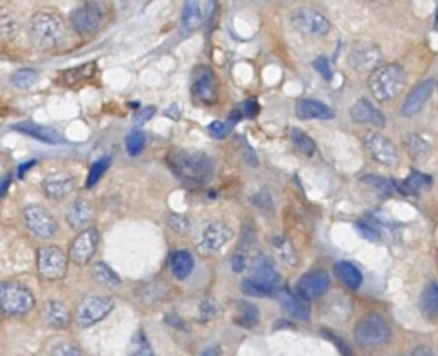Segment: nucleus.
<instances>
[{
  "label": "nucleus",
  "instance_id": "nucleus-23",
  "mask_svg": "<svg viewBox=\"0 0 438 356\" xmlns=\"http://www.w3.org/2000/svg\"><path fill=\"white\" fill-rule=\"evenodd\" d=\"M296 115L299 119H317V120H330L334 119V112L327 105L320 103L317 100H299L296 103Z\"/></svg>",
  "mask_w": 438,
  "mask_h": 356
},
{
  "label": "nucleus",
  "instance_id": "nucleus-25",
  "mask_svg": "<svg viewBox=\"0 0 438 356\" xmlns=\"http://www.w3.org/2000/svg\"><path fill=\"white\" fill-rule=\"evenodd\" d=\"M430 188H432V177L421 172H410V176L403 183H395V189H398L402 195H419Z\"/></svg>",
  "mask_w": 438,
  "mask_h": 356
},
{
  "label": "nucleus",
  "instance_id": "nucleus-5",
  "mask_svg": "<svg viewBox=\"0 0 438 356\" xmlns=\"http://www.w3.org/2000/svg\"><path fill=\"white\" fill-rule=\"evenodd\" d=\"M391 328L379 314H369L355 327V340L362 348H378L390 340Z\"/></svg>",
  "mask_w": 438,
  "mask_h": 356
},
{
  "label": "nucleus",
  "instance_id": "nucleus-31",
  "mask_svg": "<svg viewBox=\"0 0 438 356\" xmlns=\"http://www.w3.org/2000/svg\"><path fill=\"white\" fill-rule=\"evenodd\" d=\"M259 321V312L250 302H238L237 313H235V324L243 328L256 327Z\"/></svg>",
  "mask_w": 438,
  "mask_h": 356
},
{
  "label": "nucleus",
  "instance_id": "nucleus-50",
  "mask_svg": "<svg viewBox=\"0 0 438 356\" xmlns=\"http://www.w3.org/2000/svg\"><path fill=\"white\" fill-rule=\"evenodd\" d=\"M214 314H216V306L212 304V302H209V301L200 302V314H199V320L200 321L211 320V318L214 316Z\"/></svg>",
  "mask_w": 438,
  "mask_h": 356
},
{
  "label": "nucleus",
  "instance_id": "nucleus-29",
  "mask_svg": "<svg viewBox=\"0 0 438 356\" xmlns=\"http://www.w3.org/2000/svg\"><path fill=\"white\" fill-rule=\"evenodd\" d=\"M193 266H195V261L188 251H176L171 256V271L178 280L188 278Z\"/></svg>",
  "mask_w": 438,
  "mask_h": 356
},
{
  "label": "nucleus",
  "instance_id": "nucleus-20",
  "mask_svg": "<svg viewBox=\"0 0 438 356\" xmlns=\"http://www.w3.org/2000/svg\"><path fill=\"white\" fill-rule=\"evenodd\" d=\"M350 115L355 122L369 124V126L384 127L386 126V117L376 108L369 100H359L350 109Z\"/></svg>",
  "mask_w": 438,
  "mask_h": 356
},
{
  "label": "nucleus",
  "instance_id": "nucleus-44",
  "mask_svg": "<svg viewBox=\"0 0 438 356\" xmlns=\"http://www.w3.org/2000/svg\"><path fill=\"white\" fill-rule=\"evenodd\" d=\"M357 228H359L362 237L367 238V240H371V242L379 240V235H381L379 228L372 221H367V219H360V221L357 222Z\"/></svg>",
  "mask_w": 438,
  "mask_h": 356
},
{
  "label": "nucleus",
  "instance_id": "nucleus-37",
  "mask_svg": "<svg viewBox=\"0 0 438 356\" xmlns=\"http://www.w3.org/2000/svg\"><path fill=\"white\" fill-rule=\"evenodd\" d=\"M37 81H39V73H37L35 70H32V68L18 70L16 73L11 77V82H13L16 87H20V89H30Z\"/></svg>",
  "mask_w": 438,
  "mask_h": 356
},
{
  "label": "nucleus",
  "instance_id": "nucleus-53",
  "mask_svg": "<svg viewBox=\"0 0 438 356\" xmlns=\"http://www.w3.org/2000/svg\"><path fill=\"white\" fill-rule=\"evenodd\" d=\"M413 356H437L435 351L428 346H417L416 350L413 351Z\"/></svg>",
  "mask_w": 438,
  "mask_h": 356
},
{
  "label": "nucleus",
  "instance_id": "nucleus-12",
  "mask_svg": "<svg viewBox=\"0 0 438 356\" xmlns=\"http://www.w3.org/2000/svg\"><path fill=\"white\" fill-rule=\"evenodd\" d=\"M100 244V231L96 228H87L80 231V235L70 245V261L75 264L89 263L91 257L96 252Z\"/></svg>",
  "mask_w": 438,
  "mask_h": 356
},
{
  "label": "nucleus",
  "instance_id": "nucleus-54",
  "mask_svg": "<svg viewBox=\"0 0 438 356\" xmlns=\"http://www.w3.org/2000/svg\"><path fill=\"white\" fill-rule=\"evenodd\" d=\"M9 181H11V176H6V177H2V179H0V196L6 195L7 188H9Z\"/></svg>",
  "mask_w": 438,
  "mask_h": 356
},
{
  "label": "nucleus",
  "instance_id": "nucleus-28",
  "mask_svg": "<svg viewBox=\"0 0 438 356\" xmlns=\"http://www.w3.org/2000/svg\"><path fill=\"white\" fill-rule=\"evenodd\" d=\"M14 129L23 132V134H28V136H32V138L39 139V141L51 143V145H59V143H64V139L61 138V134H58V132L47 127H40V126H37V124L25 122V124H20V126H16Z\"/></svg>",
  "mask_w": 438,
  "mask_h": 356
},
{
  "label": "nucleus",
  "instance_id": "nucleus-36",
  "mask_svg": "<svg viewBox=\"0 0 438 356\" xmlns=\"http://www.w3.org/2000/svg\"><path fill=\"white\" fill-rule=\"evenodd\" d=\"M272 244H273V251H275L277 256H279V259L284 261V263L289 264V266H294L296 254L294 251H292L291 244H289L284 237H275L272 240Z\"/></svg>",
  "mask_w": 438,
  "mask_h": 356
},
{
  "label": "nucleus",
  "instance_id": "nucleus-43",
  "mask_svg": "<svg viewBox=\"0 0 438 356\" xmlns=\"http://www.w3.org/2000/svg\"><path fill=\"white\" fill-rule=\"evenodd\" d=\"M258 112H259V106L256 101H246V103L240 105L238 108H235L230 122H234V120H237V119H243V117H246V119H253Z\"/></svg>",
  "mask_w": 438,
  "mask_h": 356
},
{
  "label": "nucleus",
  "instance_id": "nucleus-47",
  "mask_svg": "<svg viewBox=\"0 0 438 356\" xmlns=\"http://www.w3.org/2000/svg\"><path fill=\"white\" fill-rule=\"evenodd\" d=\"M253 203L256 207H259V209L263 210H272L273 209V200H272V195H270L268 191H259L256 193V195L253 196Z\"/></svg>",
  "mask_w": 438,
  "mask_h": 356
},
{
  "label": "nucleus",
  "instance_id": "nucleus-30",
  "mask_svg": "<svg viewBox=\"0 0 438 356\" xmlns=\"http://www.w3.org/2000/svg\"><path fill=\"white\" fill-rule=\"evenodd\" d=\"M202 25V13L200 7L195 0H186L185 9H183V18H181V26L183 32L190 33L193 30H197Z\"/></svg>",
  "mask_w": 438,
  "mask_h": 356
},
{
  "label": "nucleus",
  "instance_id": "nucleus-7",
  "mask_svg": "<svg viewBox=\"0 0 438 356\" xmlns=\"http://www.w3.org/2000/svg\"><path fill=\"white\" fill-rule=\"evenodd\" d=\"M37 268L45 280H61L67 276L68 257L56 245L42 247L37 252Z\"/></svg>",
  "mask_w": 438,
  "mask_h": 356
},
{
  "label": "nucleus",
  "instance_id": "nucleus-34",
  "mask_svg": "<svg viewBox=\"0 0 438 356\" xmlns=\"http://www.w3.org/2000/svg\"><path fill=\"white\" fill-rule=\"evenodd\" d=\"M129 356H155L154 348L143 331H138L132 336L129 344Z\"/></svg>",
  "mask_w": 438,
  "mask_h": 356
},
{
  "label": "nucleus",
  "instance_id": "nucleus-24",
  "mask_svg": "<svg viewBox=\"0 0 438 356\" xmlns=\"http://www.w3.org/2000/svg\"><path fill=\"white\" fill-rule=\"evenodd\" d=\"M44 320L49 327L52 328H64L70 324V312L67 306L59 301H47L44 306Z\"/></svg>",
  "mask_w": 438,
  "mask_h": 356
},
{
  "label": "nucleus",
  "instance_id": "nucleus-55",
  "mask_svg": "<svg viewBox=\"0 0 438 356\" xmlns=\"http://www.w3.org/2000/svg\"><path fill=\"white\" fill-rule=\"evenodd\" d=\"M33 165H35V160H32V162H26V164H23L21 167H20V170H18V177H23V176H25V172H26V170H30V169H32Z\"/></svg>",
  "mask_w": 438,
  "mask_h": 356
},
{
  "label": "nucleus",
  "instance_id": "nucleus-13",
  "mask_svg": "<svg viewBox=\"0 0 438 356\" xmlns=\"http://www.w3.org/2000/svg\"><path fill=\"white\" fill-rule=\"evenodd\" d=\"M329 275H327L325 271L317 270L301 276L296 289H298L299 297H303L304 301H306V299H317L320 295L325 294L327 289H329Z\"/></svg>",
  "mask_w": 438,
  "mask_h": 356
},
{
  "label": "nucleus",
  "instance_id": "nucleus-39",
  "mask_svg": "<svg viewBox=\"0 0 438 356\" xmlns=\"http://www.w3.org/2000/svg\"><path fill=\"white\" fill-rule=\"evenodd\" d=\"M16 20L9 11H0V39H9L16 33Z\"/></svg>",
  "mask_w": 438,
  "mask_h": 356
},
{
  "label": "nucleus",
  "instance_id": "nucleus-19",
  "mask_svg": "<svg viewBox=\"0 0 438 356\" xmlns=\"http://www.w3.org/2000/svg\"><path fill=\"white\" fill-rule=\"evenodd\" d=\"M93 218H94L93 203H91L89 200L83 198L75 200L67 212L68 225L77 231H83L89 228V225L93 222Z\"/></svg>",
  "mask_w": 438,
  "mask_h": 356
},
{
  "label": "nucleus",
  "instance_id": "nucleus-2",
  "mask_svg": "<svg viewBox=\"0 0 438 356\" xmlns=\"http://www.w3.org/2000/svg\"><path fill=\"white\" fill-rule=\"evenodd\" d=\"M32 40L40 51H52L63 44L67 37V26L58 14L37 13L30 23Z\"/></svg>",
  "mask_w": 438,
  "mask_h": 356
},
{
  "label": "nucleus",
  "instance_id": "nucleus-27",
  "mask_svg": "<svg viewBox=\"0 0 438 356\" xmlns=\"http://www.w3.org/2000/svg\"><path fill=\"white\" fill-rule=\"evenodd\" d=\"M419 308L421 313L430 320L438 318V283L430 282L422 290L421 299H419Z\"/></svg>",
  "mask_w": 438,
  "mask_h": 356
},
{
  "label": "nucleus",
  "instance_id": "nucleus-16",
  "mask_svg": "<svg viewBox=\"0 0 438 356\" xmlns=\"http://www.w3.org/2000/svg\"><path fill=\"white\" fill-rule=\"evenodd\" d=\"M381 61V51L378 45L360 42L353 45L352 52H350L348 63L350 66L357 68V70H367V68L376 66Z\"/></svg>",
  "mask_w": 438,
  "mask_h": 356
},
{
  "label": "nucleus",
  "instance_id": "nucleus-52",
  "mask_svg": "<svg viewBox=\"0 0 438 356\" xmlns=\"http://www.w3.org/2000/svg\"><path fill=\"white\" fill-rule=\"evenodd\" d=\"M231 268H234V271H237V273H242L243 270H246V268H247V256H246V254H242V252L235 254L234 259H231Z\"/></svg>",
  "mask_w": 438,
  "mask_h": 356
},
{
  "label": "nucleus",
  "instance_id": "nucleus-41",
  "mask_svg": "<svg viewBox=\"0 0 438 356\" xmlns=\"http://www.w3.org/2000/svg\"><path fill=\"white\" fill-rule=\"evenodd\" d=\"M108 165H110V158L105 157V158H101V160H98L96 164L91 167L89 177H87V188H93L94 184L101 179V176L106 172Z\"/></svg>",
  "mask_w": 438,
  "mask_h": 356
},
{
  "label": "nucleus",
  "instance_id": "nucleus-8",
  "mask_svg": "<svg viewBox=\"0 0 438 356\" xmlns=\"http://www.w3.org/2000/svg\"><path fill=\"white\" fill-rule=\"evenodd\" d=\"M23 221L32 235L42 240H49L58 231V222L49 210L40 206H28L23 210Z\"/></svg>",
  "mask_w": 438,
  "mask_h": 356
},
{
  "label": "nucleus",
  "instance_id": "nucleus-22",
  "mask_svg": "<svg viewBox=\"0 0 438 356\" xmlns=\"http://www.w3.org/2000/svg\"><path fill=\"white\" fill-rule=\"evenodd\" d=\"M275 297L279 299L282 308H284L289 314H292L294 318H299V320L303 321H306L308 318H310V306H308L306 301H304L303 297H299V295L292 294L291 290L282 287Z\"/></svg>",
  "mask_w": 438,
  "mask_h": 356
},
{
  "label": "nucleus",
  "instance_id": "nucleus-14",
  "mask_svg": "<svg viewBox=\"0 0 438 356\" xmlns=\"http://www.w3.org/2000/svg\"><path fill=\"white\" fill-rule=\"evenodd\" d=\"M103 20L101 9L96 4H87L71 14V25L80 35H89L100 28Z\"/></svg>",
  "mask_w": 438,
  "mask_h": 356
},
{
  "label": "nucleus",
  "instance_id": "nucleus-17",
  "mask_svg": "<svg viewBox=\"0 0 438 356\" xmlns=\"http://www.w3.org/2000/svg\"><path fill=\"white\" fill-rule=\"evenodd\" d=\"M249 278H253L254 282L261 283V285L268 287V289L273 290H279L282 289V276L280 273L273 268V264L270 263V259L266 256H259L256 259V263H254V270L253 275L249 276Z\"/></svg>",
  "mask_w": 438,
  "mask_h": 356
},
{
  "label": "nucleus",
  "instance_id": "nucleus-56",
  "mask_svg": "<svg viewBox=\"0 0 438 356\" xmlns=\"http://www.w3.org/2000/svg\"><path fill=\"white\" fill-rule=\"evenodd\" d=\"M218 355H219V350L216 346H212V348H207V350H205L200 356H218Z\"/></svg>",
  "mask_w": 438,
  "mask_h": 356
},
{
  "label": "nucleus",
  "instance_id": "nucleus-42",
  "mask_svg": "<svg viewBox=\"0 0 438 356\" xmlns=\"http://www.w3.org/2000/svg\"><path fill=\"white\" fill-rule=\"evenodd\" d=\"M362 181L371 186H374L376 189H379L381 193H393L395 191V183L393 179H384V177L379 176H364Z\"/></svg>",
  "mask_w": 438,
  "mask_h": 356
},
{
  "label": "nucleus",
  "instance_id": "nucleus-46",
  "mask_svg": "<svg viewBox=\"0 0 438 356\" xmlns=\"http://www.w3.org/2000/svg\"><path fill=\"white\" fill-rule=\"evenodd\" d=\"M80 348L74 343H58L52 348L51 356H80Z\"/></svg>",
  "mask_w": 438,
  "mask_h": 356
},
{
  "label": "nucleus",
  "instance_id": "nucleus-35",
  "mask_svg": "<svg viewBox=\"0 0 438 356\" xmlns=\"http://www.w3.org/2000/svg\"><path fill=\"white\" fill-rule=\"evenodd\" d=\"M291 141L294 143V146L298 148L303 155H306V157H311V155H315V150H317V146H315L313 139L310 138V136L306 134L304 131H301V129L294 127L291 129Z\"/></svg>",
  "mask_w": 438,
  "mask_h": 356
},
{
  "label": "nucleus",
  "instance_id": "nucleus-6",
  "mask_svg": "<svg viewBox=\"0 0 438 356\" xmlns=\"http://www.w3.org/2000/svg\"><path fill=\"white\" fill-rule=\"evenodd\" d=\"M115 302L105 295H89L80 302L75 320L80 327H91V325L98 324V321L105 320L110 313H112Z\"/></svg>",
  "mask_w": 438,
  "mask_h": 356
},
{
  "label": "nucleus",
  "instance_id": "nucleus-49",
  "mask_svg": "<svg viewBox=\"0 0 438 356\" xmlns=\"http://www.w3.org/2000/svg\"><path fill=\"white\" fill-rule=\"evenodd\" d=\"M313 66H315V70H317L318 73L325 78V81H330V78H333V70H330V63L327 58L320 56V58L315 59Z\"/></svg>",
  "mask_w": 438,
  "mask_h": 356
},
{
  "label": "nucleus",
  "instance_id": "nucleus-18",
  "mask_svg": "<svg viewBox=\"0 0 438 356\" xmlns=\"http://www.w3.org/2000/svg\"><path fill=\"white\" fill-rule=\"evenodd\" d=\"M45 196L49 200H54V202H59V200L67 198L71 191L75 189V179L68 174H56V176H49L45 177L44 184Z\"/></svg>",
  "mask_w": 438,
  "mask_h": 356
},
{
  "label": "nucleus",
  "instance_id": "nucleus-38",
  "mask_svg": "<svg viewBox=\"0 0 438 356\" xmlns=\"http://www.w3.org/2000/svg\"><path fill=\"white\" fill-rule=\"evenodd\" d=\"M144 145H146V134H144L143 131H139V129L132 131L131 134L125 138V148H127L129 155H132V157L139 155L141 151L144 150Z\"/></svg>",
  "mask_w": 438,
  "mask_h": 356
},
{
  "label": "nucleus",
  "instance_id": "nucleus-1",
  "mask_svg": "<svg viewBox=\"0 0 438 356\" xmlns=\"http://www.w3.org/2000/svg\"><path fill=\"white\" fill-rule=\"evenodd\" d=\"M169 167L178 177L190 184H204L212 176V162L200 151L173 150L167 157Z\"/></svg>",
  "mask_w": 438,
  "mask_h": 356
},
{
  "label": "nucleus",
  "instance_id": "nucleus-11",
  "mask_svg": "<svg viewBox=\"0 0 438 356\" xmlns=\"http://www.w3.org/2000/svg\"><path fill=\"white\" fill-rule=\"evenodd\" d=\"M292 25L311 37H323L329 33V20L313 7H299L292 14Z\"/></svg>",
  "mask_w": 438,
  "mask_h": 356
},
{
  "label": "nucleus",
  "instance_id": "nucleus-40",
  "mask_svg": "<svg viewBox=\"0 0 438 356\" xmlns=\"http://www.w3.org/2000/svg\"><path fill=\"white\" fill-rule=\"evenodd\" d=\"M242 290L249 295H259V297H261V295H277V290L268 289V287L254 282L253 278H243L242 280Z\"/></svg>",
  "mask_w": 438,
  "mask_h": 356
},
{
  "label": "nucleus",
  "instance_id": "nucleus-51",
  "mask_svg": "<svg viewBox=\"0 0 438 356\" xmlns=\"http://www.w3.org/2000/svg\"><path fill=\"white\" fill-rule=\"evenodd\" d=\"M323 334H325V337H329V339L333 340V343H336L338 350L341 351L342 355H345V356H353V355H352V350H350V346H348V344L345 343V340H342V339L339 340V337L334 336L333 332H330V331H323Z\"/></svg>",
  "mask_w": 438,
  "mask_h": 356
},
{
  "label": "nucleus",
  "instance_id": "nucleus-33",
  "mask_svg": "<svg viewBox=\"0 0 438 356\" xmlns=\"http://www.w3.org/2000/svg\"><path fill=\"white\" fill-rule=\"evenodd\" d=\"M403 146H405L409 157H413L414 160H422L428 155V145L417 134H407L403 138Z\"/></svg>",
  "mask_w": 438,
  "mask_h": 356
},
{
  "label": "nucleus",
  "instance_id": "nucleus-10",
  "mask_svg": "<svg viewBox=\"0 0 438 356\" xmlns=\"http://www.w3.org/2000/svg\"><path fill=\"white\" fill-rule=\"evenodd\" d=\"M231 237H234V231L230 226L221 221H212L200 231L197 245H199L200 252L216 254L231 240Z\"/></svg>",
  "mask_w": 438,
  "mask_h": 356
},
{
  "label": "nucleus",
  "instance_id": "nucleus-32",
  "mask_svg": "<svg viewBox=\"0 0 438 356\" xmlns=\"http://www.w3.org/2000/svg\"><path fill=\"white\" fill-rule=\"evenodd\" d=\"M93 276L96 282H100L101 285L105 287H117L120 283L119 275H117L108 264L103 263V261H100V263H96L93 266Z\"/></svg>",
  "mask_w": 438,
  "mask_h": 356
},
{
  "label": "nucleus",
  "instance_id": "nucleus-45",
  "mask_svg": "<svg viewBox=\"0 0 438 356\" xmlns=\"http://www.w3.org/2000/svg\"><path fill=\"white\" fill-rule=\"evenodd\" d=\"M209 134L216 139H224L231 131V122H221V120H214L212 124H209L207 127Z\"/></svg>",
  "mask_w": 438,
  "mask_h": 356
},
{
  "label": "nucleus",
  "instance_id": "nucleus-48",
  "mask_svg": "<svg viewBox=\"0 0 438 356\" xmlns=\"http://www.w3.org/2000/svg\"><path fill=\"white\" fill-rule=\"evenodd\" d=\"M169 225H171V228H173L174 231H178V233H186V231L190 230V221L185 218V215H180V214L171 215Z\"/></svg>",
  "mask_w": 438,
  "mask_h": 356
},
{
  "label": "nucleus",
  "instance_id": "nucleus-58",
  "mask_svg": "<svg viewBox=\"0 0 438 356\" xmlns=\"http://www.w3.org/2000/svg\"><path fill=\"white\" fill-rule=\"evenodd\" d=\"M376 2H390V0H376Z\"/></svg>",
  "mask_w": 438,
  "mask_h": 356
},
{
  "label": "nucleus",
  "instance_id": "nucleus-21",
  "mask_svg": "<svg viewBox=\"0 0 438 356\" xmlns=\"http://www.w3.org/2000/svg\"><path fill=\"white\" fill-rule=\"evenodd\" d=\"M433 87H435V82L433 81H425L422 84H419L416 89L410 93V96H407V100L403 101L402 105V115L410 119V117H416L421 108L425 106L426 101L430 100L433 93Z\"/></svg>",
  "mask_w": 438,
  "mask_h": 356
},
{
  "label": "nucleus",
  "instance_id": "nucleus-57",
  "mask_svg": "<svg viewBox=\"0 0 438 356\" xmlns=\"http://www.w3.org/2000/svg\"><path fill=\"white\" fill-rule=\"evenodd\" d=\"M275 2H279V4H287V2H291V0H275Z\"/></svg>",
  "mask_w": 438,
  "mask_h": 356
},
{
  "label": "nucleus",
  "instance_id": "nucleus-4",
  "mask_svg": "<svg viewBox=\"0 0 438 356\" xmlns=\"http://www.w3.org/2000/svg\"><path fill=\"white\" fill-rule=\"evenodd\" d=\"M35 306V297L28 287L18 282H0V312L6 314H26Z\"/></svg>",
  "mask_w": 438,
  "mask_h": 356
},
{
  "label": "nucleus",
  "instance_id": "nucleus-26",
  "mask_svg": "<svg viewBox=\"0 0 438 356\" xmlns=\"http://www.w3.org/2000/svg\"><path fill=\"white\" fill-rule=\"evenodd\" d=\"M334 273H336L338 278L352 290L360 289L364 276H362L360 270L355 264L348 263V261H339V263H336V266H334Z\"/></svg>",
  "mask_w": 438,
  "mask_h": 356
},
{
  "label": "nucleus",
  "instance_id": "nucleus-9",
  "mask_svg": "<svg viewBox=\"0 0 438 356\" xmlns=\"http://www.w3.org/2000/svg\"><path fill=\"white\" fill-rule=\"evenodd\" d=\"M364 143L369 153H371V157L374 158L376 162H379V164L388 165V167H395V165L400 164V153L397 146H395L390 139L384 138L383 134H379V132H365Z\"/></svg>",
  "mask_w": 438,
  "mask_h": 356
},
{
  "label": "nucleus",
  "instance_id": "nucleus-15",
  "mask_svg": "<svg viewBox=\"0 0 438 356\" xmlns=\"http://www.w3.org/2000/svg\"><path fill=\"white\" fill-rule=\"evenodd\" d=\"M193 97L202 105H212L216 101V78L209 68L202 66L193 77Z\"/></svg>",
  "mask_w": 438,
  "mask_h": 356
},
{
  "label": "nucleus",
  "instance_id": "nucleus-3",
  "mask_svg": "<svg viewBox=\"0 0 438 356\" xmlns=\"http://www.w3.org/2000/svg\"><path fill=\"white\" fill-rule=\"evenodd\" d=\"M369 87L378 101H391L405 87V73L398 64H384L371 75Z\"/></svg>",
  "mask_w": 438,
  "mask_h": 356
}]
</instances>
